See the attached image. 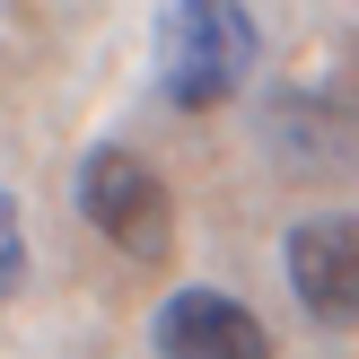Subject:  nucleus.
I'll list each match as a JSON object with an SVG mask.
<instances>
[{"label":"nucleus","instance_id":"nucleus-1","mask_svg":"<svg viewBox=\"0 0 359 359\" xmlns=\"http://www.w3.org/2000/svg\"><path fill=\"white\" fill-rule=\"evenodd\" d=\"M263 62V35L245 18V0H167L158 18V88H167L184 114L228 105Z\"/></svg>","mask_w":359,"mask_h":359},{"label":"nucleus","instance_id":"nucleus-2","mask_svg":"<svg viewBox=\"0 0 359 359\" xmlns=\"http://www.w3.org/2000/svg\"><path fill=\"white\" fill-rule=\"evenodd\" d=\"M79 210H88V228H97L114 255H132V263H158V255L175 245V202H167V184H158V167L132 158L123 140L88 149V167H79Z\"/></svg>","mask_w":359,"mask_h":359},{"label":"nucleus","instance_id":"nucleus-4","mask_svg":"<svg viewBox=\"0 0 359 359\" xmlns=\"http://www.w3.org/2000/svg\"><path fill=\"white\" fill-rule=\"evenodd\" d=\"M149 342H158V359H272V333L228 290H175L158 307Z\"/></svg>","mask_w":359,"mask_h":359},{"label":"nucleus","instance_id":"nucleus-5","mask_svg":"<svg viewBox=\"0 0 359 359\" xmlns=\"http://www.w3.org/2000/svg\"><path fill=\"white\" fill-rule=\"evenodd\" d=\"M27 280V228H18V193H0V307Z\"/></svg>","mask_w":359,"mask_h":359},{"label":"nucleus","instance_id":"nucleus-3","mask_svg":"<svg viewBox=\"0 0 359 359\" xmlns=\"http://www.w3.org/2000/svg\"><path fill=\"white\" fill-rule=\"evenodd\" d=\"M290 290L316 325L359 333V219H307L290 228Z\"/></svg>","mask_w":359,"mask_h":359}]
</instances>
